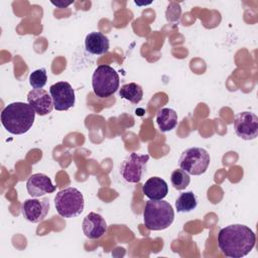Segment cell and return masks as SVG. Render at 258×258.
<instances>
[{"mask_svg": "<svg viewBox=\"0 0 258 258\" xmlns=\"http://www.w3.org/2000/svg\"><path fill=\"white\" fill-rule=\"evenodd\" d=\"M174 220L172 206L163 200H149L143 211V221L150 231H161L167 229Z\"/></svg>", "mask_w": 258, "mask_h": 258, "instance_id": "obj_3", "label": "cell"}, {"mask_svg": "<svg viewBox=\"0 0 258 258\" xmlns=\"http://www.w3.org/2000/svg\"><path fill=\"white\" fill-rule=\"evenodd\" d=\"M86 50L92 54H104L108 52L110 47L109 38L98 31H93L87 34L85 38Z\"/></svg>", "mask_w": 258, "mask_h": 258, "instance_id": "obj_15", "label": "cell"}, {"mask_svg": "<svg viewBox=\"0 0 258 258\" xmlns=\"http://www.w3.org/2000/svg\"><path fill=\"white\" fill-rule=\"evenodd\" d=\"M27 192L32 198H40L45 194H51L56 189L51 179L44 173H34L30 175L26 181Z\"/></svg>", "mask_w": 258, "mask_h": 258, "instance_id": "obj_12", "label": "cell"}, {"mask_svg": "<svg viewBox=\"0 0 258 258\" xmlns=\"http://www.w3.org/2000/svg\"><path fill=\"white\" fill-rule=\"evenodd\" d=\"M50 210L49 200L47 198L27 199L22 203L21 213L30 223L42 222Z\"/></svg>", "mask_w": 258, "mask_h": 258, "instance_id": "obj_10", "label": "cell"}, {"mask_svg": "<svg viewBox=\"0 0 258 258\" xmlns=\"http://www.w3.org/2000/svg\"><path fill=\"white\" fill-rule=\"evenodd\" d=\"M35 111L24 102L8 104L1 112V123L11 134L21 135L29 131L35 119Z\"/></svg>", "mask_w": 258, "mask_h": 258, "instance_id": "obj_2", "label": "cell"}, {"mask_svg": "<svg viewBox=\"0 0 258 258\" xmlns=\"http://www.w3.org/2000/svg\"><path fill=\"white\" fill-rule=\"evenodd\" d=\"M198 206V199L191 191L181 192L175 201V209L178 213H188L195 210Z\"/></svg>", "mask_w": 258, "mask_h": 258, "instance_id": "obj_18", "label": "cell"}, {"mask_svg": "<svg viewBox=\"0 0 258 258\" xmlns=\"http://www.w3.org/2000/svg\"><path fill=\"white\" fill-rule=\"evenodd\" d=\"M156 123L161 132H168L177 125V113L171 108H162L156 113Z\"/></svg>", "mask_w": 258, "mask_h": 258, "instance_id": "obj_16", "label": "cell"}, {"mask_svg": "<svg viewBox=\"0 0 258 258\" xmlns=\"http://www.w3.org/2000/svg\"><path fill=\"white\" fill-rule=\"evenodd\" d=\"M234 129L237 136L253 140L258 136V117L252 112H240L235 116Z\"/></svg>", "mask_w": 258, "mask_h": 258, "instance_id": "obj_9", "label": "cell"}, {"mask_svg": "<svg viewBox=\"0 0 258 258\" xmlns=\"http://www.w3.org/2000/svg\"><path fill=\"white\" fill-rule=\"evenodd\" d=\"M107 223L105 219L95 212L89 213L83 220L82 229L85 236L89 239H99L107 232Z\"/></svg>", "mask_w": 258, "mask_h": 258, "instance_id": "obj_13", "label": "cell"}, {"mask_svg": "<svg viewBox=\"0 0 258 258\" xmlns=\"http://www.w3.org/2000/svg\"><path fill=\"white\" fill-rule=\"evenodd\" d=\"M120 79L118 73L110 66L101 64L96 68L92 77L94 94L99 98H108L119 89Z\"/></svg>", "mask_w": 258, "mask_h": 258, "instance_id": "obj_5", "label": "cell"}, {"mask_svg": "<svg viewBox=\"0 0 258 258\" xmlns=\"http://www.w3.org/2000/svg\"><path fill=\"white\" fill-rule=\"evenodd\" d=\"M51 4H53L54 6H56V7H58V8H64V7H67V6H69L70 4H72V2H63V1H56V2H53V1H51Z\"/></svg>", "mask_w": 258, "mask_h": 258, "instance_id": "obj_21", "label": "cell"}, {"mask_svg": "<svg viewBox=\"0 0 258 258\" xmlns=\"http://www.w3.org/2000/svg\"><path fill=\"white\" fill-rule=\"evenodd\" d=\"M149 160L148 154L130 153L120 164V174L130 183H137L141 180Z\"/></svg>", "mask_w": 258, "mask_h": 258, "instance_id": "obj_7", "label": "cell"}, {"mask_svg": "<svg viewBox=\"0 0 258 258\" xmlns=\"http://www.w3.org/2000/svg\"><path fill=\"white\" fill-rule=\"evenodd\" d=\"M119 95L121 98L126 99L132 104H138L143 98V90L138 84L129 83L121 87L119 90Z\"/></svg>", "mask_w": 258, "mask_h": 258, "instance_id": "obj_17", "label": "cell"}, {"mask_svg": "<svg viewBox=\"0 0 258 258\" xmlns=\"http://www.w3.org/2000/svg\"><path fill=\"white\" fill-rule=\"evenodd\" d=\"M54 206L60 217L68 219L76 218L84 211L85 199L78 188L67 187L56 194Z\"/></svg>", "mask_w": 258, "mask_h": 258, "instance_id": "obj_4", "label": "cell"}, {"mask_svg": "<svg viewBox=\"0 0 258 258\" xmlns=\"http://www.w3.org/2000/svg\"><path fill=\"white\" fill-rule=\"evenodd\" d=\"M47 82L46 70L44 68L33 71L29 76V84L33 89H42Z\"/></svg>", "mask_w": 258, "mask_h": 258, "instance_id": "obj_20", "label": "cell"}, {"mask_svg": "<svg viewBox=\"0 0 258 258\" xmlns=\"http://www.w3.org/2000/svg\"><path fill=\"white\" fill-rule=\"evenodd\" d=\"M142 191L149 200H163L168 194V185L161 177L152 176L142 185Z\"/></svg>", "mask_w": 258, "mask_h": 258, "instance_id": "obj_14", "label": "cell"}, {"mask_svg": "<svg viewBox=\"0 0 258 258\" xmlns=\"http://www.w3.org/2000/svg\"><path fill=\"white\" fill-rule=\"evenodd\" d=\"M27 103L39 116H45L54 109L52 98L43 89H32L27 94Z\"/></svg>", "mask_w": 258, "mask_h": 258, "instance_id": "obj_11", "label": "cell"}, {"mask_svg": "<svg viewBox=\"0 0 258 258\" xmlns=\"http://www.w3.org/2000/svg\"><path fill=\"white\" fill-rule=\"evenodd\" d=\"M49 94L56 111H67L75 105V90L68 82L61 81L51 85L49 87Z\"/></svg>", "mask_w": 258, "mask_h": 258, "instance_id": "obj_8", "label": "cell"}, {"mask_svg": "<svg viewBox=\"0 0 258 258\" xmlns=\"http://www.w3.org/2000/svg\"><path fill=\"white\" fill-rule=\"evenodd\" d=\"M211 157L208 151L202 147H190L182 151L178 164L179 167L191 175L204 174L209 165Z\"/></svg>", "mask_w": 258, "mask_h": 258, "instance_id": "obj_6", "label": "cell"}, {"mask_svg": "<svg viewBox=\"0 0 258 258\" xmlns=\"http://www.w3.org/2000/svg\"><path fill=\"white\" fill-rule=\"evenodd\" d=\"M170 181L172 186L177 190H182L188 186L190 182V177L187 172L181 168H176L171 172Z\"/></svg>", "mask_w": 258, "mask_h": 258, "instance_id": "obj_19", "label": "cell"}, {"mask_svg": "<svg viewBox=\"0 0 258 258\" xmlns=\"http://www.w3.org/2000/svg\"><path fill=\"white\" fill-rule=\"evenodd\" d=\"M256 235L252 229L242 224L224 227L218 234V246L221 252L231 258L248 255L255 246Z\"/></svg>", "mask_w": 258, "mask_h": 258, "instance_id": "obj_1", "label": "cell"}]
</instances>
